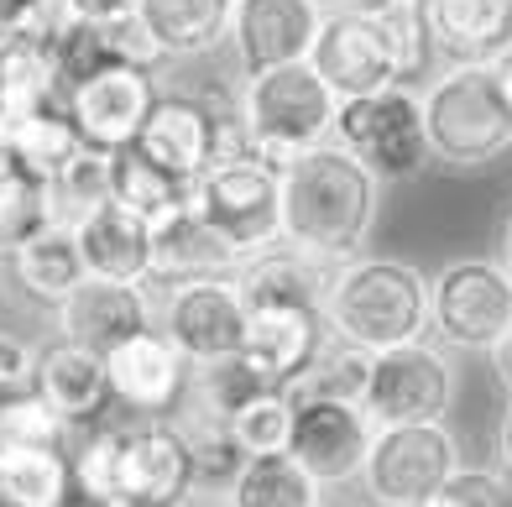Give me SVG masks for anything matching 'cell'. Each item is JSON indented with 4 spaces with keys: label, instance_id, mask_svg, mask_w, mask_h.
<instances>
[{
    "label": "cell",
    "instance_id": "6da1fadb",
    "mask_svg": "<svg viewBox=\"0 0 512 507\" xmlns=\"http://www.w3.org/2000/svg\"><path fill=\"white\" fill-rule=\"evenodd\" d=\"M382 204V178L340 142L309 147L283 163V241L314 262L340 267L366 251Z\"/></svg>",
    "mask_w": 512,
    "mask_h": 507
},
{
    "label": "cell",
    "instance_id": "7a4b0ae2",
    "mask_svg": "<svg viewBox=\"0 0 512 507\" xmlns=\"http://www.w3.org/2000/svg\"><path fill=\"white\" fill-rule=\"evenodd\" d=\"M324 325L330 335L361 345V351H392V345L429 335V278L398 257H351L330 272L324 293Z\"/></svg>",
    "mask_w": 512,
    "mask_h": 507
},
{
    "label": "cell",
    "instance_id": "3957f363",
    "mask_svg": "<svg viewBox=\"0 0 512 507\" xmlns=\"http://www.w3.org/2000/svg\"><path fill=\"white\" fill-rule=\"evenodd\" d=\"M424 136L429 157L445 168H486L512 152V110L492 63H450L424 89Z\"/></svg>",
    "mask_w": 512,
    "mask_h": 507
},
{
    "label": "cell",
    "instance_id": "277c9868",
    "mask_svg": "<svg viewBox=\"0 0 512 507\" xmlns=\"http://www.w3.org/2000/svg\"><path fill=\"white\" fill-rule=\"evenodd\" d=\"M241 126H246V147H256L272 163L335 142V110L340 95L319 79V68L304 63H277L262 74H246L241 84Z\"/></svg>",
    "mask_w": 512,
    "mask_h": 507
},
{
    "label": "cell",
    "instance_id": "5b68a950",
    "mask_svg": "<svg viewBox=\"0 0 512 507\" xmlns=\"http://www.w3.org/2000/svg\"><path fill=\"white\" fill-rule=\"evenodd\" d=\"M189 204L246 262L283 241V163H272L256 147H241L189 183Z\"/></svg>",
    "mask_w": 512,
    "mask_h": 507
},
{
    "label": "cell",
    "instance_id": "8992f818",
    "mask_svg": "<svg viewBox=\"0 0 512 507\" xmlns=\"http://www.w3.org/2000/svg\"><path fill=\"white\" fill-rule=\"evenodd\" d=\"M136 147L178 183H194L204 168L246 147L241 105H225L220 95H157L136 131Z\"/></svg>",
    "mask_w": 512,
    "mask_h": 507
},
{
    "label": "cell",
    "instance_id": "52a82bcc",
    "mask_svg": "<svg viewBox=\"0 0 512 507\" xmlns=\"http://www.w3.org/2000/svg\"><path fill=\"white\" fill-rule=\"evenodd\" d=\"M512 330V272L497 257H460L429 283V335L445 351L492 356Z\"/></svg>",
    "mask_w": 512,
    "mask_h": 507
},
{
    "label": "cell",
    "instance_id": "ba28073f",
    "mask_svg": "<svg viewBox=\"0 0 512 507\" xmlns=\"http://www.w3.org/2000/svg\"><path fill=\"white\" fill-rule=\"evenodd\" d=\"M335 142L361 157V163L387 178H413L429 163V136H424V95L413 84H387L371 95H351L335 110Z\"/></svg>",
    "mask_w": 512,
    "mask_h": 507
},
{
    "label": "cell",
    "instance_id": "9c48e42d",
    "mask_svg": "<svg viewBox=\"0 0 512 507\" xmlns=\"http://www.w3.org/2000/svg\"><path fill=\"white\" fill-rule=\"evenodd\" d=\"M465 466L460 440L445 419L382 424L361 466V487L377 507H429V497Z\"/></svg>",
    "mask_w": 512,
    "mask_h": 507
},
{
    "label": "cell",
    "instance_id": "30bf717a",
    "mask_svg": "<svg viewBox=\"0 0 512 507\" xmlns=\"http://www.w3.org/2000/svg\"><path fill=\"white\" fill-rule=\"evenodd\" d=\"M455 403V361L439 340H408L371 356V382L361 408L371 424H429L445 419Z\"/></svg>",
    "mask_w": 512,
    "mask_h": 507
},
{
    "label": "cell",
    "instance_id": "8fae6325",
    "mask_svg": "<svg viewBox=\"0 0 512 507\" xmlns=\"http://www.w3.org/2000/svg\"><path fill=\"white\" fill-rule=\"evenodd\" d=\"M309 63L340 100L371 95V89L403 84V58L392 48L382 16L371 6H330L319 21V37L309 48Z\"/></svg>",
    "mask_w": 512,
    "mask_h": 507
},
{
    "label": "cell",
    "instance_id": "7c38bea8",
    "mask_svg": "<svg viewBox=\"0 0 512 507\" xmlns=\"http://www.w3.org/2000/svg\"><path fill=\"white\" fill-rule=\"evenodd\" d=\"M246 319H251V309H246L236 278L173 283L168 298H162V335H168L194 366L241 356Z\"/></svg>",
    "mask_w": 512,
    "mask_h": 507
},
{
    "label": "cell",
    "instance_id": "4fadbf2b",
    "mask_svg": "<svg viewBox=\"0 0 512 507\" xmlns=\"http://www.w3.org/2000/svg\"><path fill=\"white\" fill-rule=\"evenodd\" d=\"M105 372H110L115 403L131 408L136 419H173L178 403L189 398L194 361L183 356L157 325H147V330H136L131 340L110 345Z\"/></svg>",
    "mask_w": 512,
    "mask_h": 507
},
{
    "label": "cell",
    "instance_id": "5bb4252c",
    "mask_svg": "<svg viewBox=\"0 0 512 507\" xmlns=\"http://www.w3.org/2000/svg\"><path fill=\"white\" fill-rule=\"evenodd\" d=\"M371 440H377V424H371V413L361 403L304 398L293 413L288 455L319 481V487H345V481H361Z\"/></svg>",
    "mask_w": 512,
    "mask_h": 507
},
{
    "label": "cell",
    "instance_id": "9a60e30c",
    "mask_svg": "<svg viewBox=\"0 0 512 507\" xmlns=\"http://www.w3.org/2000/svg\"><path fill=\"white\" fill-rule=\"evenodd\" d=\"M152 100H157L152 68H136V63H100L95 74L68 84V115H74L79 136L105 152H121L136 142Z\"/></svg>",
    "mask_w": 512,
    "mask_h": 507
},
{
    "label": "cell",
    "instance_id": "2e32d148",
    "mask_svg": "<svg viewBox=\"0 0 512 507\" xmlns=\"http://www.w3.org/2000/svg\"><path fill=\"white\" fill-rule=\"evenodd\" d=\"M194 487V455L173 419L121 424V507H183Z\"/></svg>",
    "mask_w": 512,
    "mask_h": 507
},
{
    "label": "cell",
    "instance_id": "e0dca14e",
    "mask_svg": "<svg viewBox=\"0 0 512 507\" xmlns=\"http://www.w3.org/2000/svg\"><path fill=\"white\" fill-rule=\"evenodd\" d=\"M324 11H330L324 0H236L230 48H236L246 74H262L277 63H304Z\"/></svg>",
    "mask_w": 512,
    "mask_h": 507
},
{
    "label": "cell",
    "instance_id": "ac0fdd59",
    "mask_svg": "<svg viewBox=\"0 0 512 507\" xmlns=\"http://www.w3.org/2000/svg\"><path fill=\"white\" fill-rule=\"evenodd\" d=\"M330 340L324 309H251L241 361L251 366L267 387H288L309 372V361L319 356V345Z\"/></svg>",
    "mask_w": 512,
    "mask_h": 507
},
{
    "label": "cell",
    "instance_id": "d6986e66",
    "mask_svg": "<svg viewBox=\"0 0 512 507\" xmlns=\"http://www.w3.org/2000/svg\"><path fill=\"white\" fill-rule=\"evenodd\" d=\"M152 325V298L147 283H115V278H84L74 293L58 304V335L79 340L89 351H110V345L131 340L136 330Z\"/></svg>",
    "mask_w": 512,
    "mask_h": 507
},
{
    "label": "cell",
    "instance_id": "ffe728a7",
    "mask_svg": "<svg viewBox=\"0 0 512 507\" xmlns=\"http://www.w3.org/2000/svg\"><path fill=\"white\" fill-rule=\"evenodd\" d=\"M37 393L48 398V408L68 429H89L100 424L115 393H110V372H105V356L89 351L79 340H53L37 351Z\"/></svg>",
    "mask_w": 512,
    "mask_h": 507
},
{
    "label": "cell",
    "instance_id": "44dd1931",
    "mask_svg": "<svg viewBox=\"0 0 512 507\" xmlns=\"http://www.w3.org/2000/svg\"><path fill=\"white\" fill-rule=\"evenodd\" d=\"M152 225V283H194V278H230L241 267V257L230 251L220 230H209L189 199L162 210Z\"/></svg>",
    "mask_w": 512,
    "mask_h": 507
},
{
    "label": "cell",
    "instance_id": "7402d4cb",
    "mask_svg": "<svg viewBox=\"0 0 512 507\" xmlns=\"http://www.w3.org/2000/svg\"><path fill=\"white\" fill-rule=\"evenodd\" d=\"M330 272L335 267L314 262L309 251L277 241L236 267V288L246 298V309H324Z\"/></svg>",
    "mask_w": 512,
    "mask_h": 507
},
{
    "label": "cell",
    "instance_id": "603a6c76",
    "mask_svg": "<svg viewBox=\"0 0 512 507\" xmlns=\"http://www.w3.org/2000/svg\"><path fill=\"white\" fill-rule=\"evenodd\" d=\"M79 230V251L89 278H115V283H152V225L126 210V204H100Z\"/></svg>",
    "mask_w": 512,
    "mask_h": 507
},
{
    "label": "cell",
    "instance_id": "cb8c5ba5",
    "mask_svg": "<svg viewBox=\"0 0 512 507\" xmlns=\"http://www.w3.org/2000/svg\"><path fill=\"white\" fill-rule=\"evenodd\" d=\"M429 32L450 63H492L512 48V0H429Z\"/></svg>",
    "mask_w": 512,
    "mask_h": 507
},
{
    "label": "cell",
    "instance_id": "d4e9b609",
    "mask_svg": "<svg viewBox=\"0 0 512 507\" xmlns=\"http://www.w3.org/2000/svg\"><path fill=\"white\" fill-rule=\"evenodd\" d=\"M162 58H204L230 42L236 0H136Z\"/></svg>",
    "mask_w": 512,
    "mask_h": 507
},
{
    "label": "cell",
    "instance_id": "484cf974",
    "mask_svg": "<svg viewBox=\"0 0 512 507\" xmlns=\"http://www.w3.org/2000/svg\"><path fill=\"white\" fill-rule=\"evenodd\" d=\"M11 267H16L21 288H27L32 298H42V304H53V309L89 278L84 251H79V230L58 225V220H42L27 241H16Z\"/></svg>",
    "mask_w": 512,
    "mask_h": 507
},
{
    "label": "cell",
    "instance_id": "4316f807",
    "mask_svg": "<svg viewBox=\"0 0 512 507\" xmlns=\"http://www.w3.org/2000/svg\"><path fill=\"white\" fill-rule=\"evenodd\" d=\"M74 497L68 445H0V507H68Z\"/></svg>",
    "mask_w": 512,
    "mask_h": 507
},
{
    "label": "cell",
    "instance_id": "83f0119b",
    "mask_svg": "<svg viewBox=\"0 0 512 507\" xmlns=\"http://www.w3.org/2000/svg\"><path fill=\"white\" fill-rule=\"evenodd\" d=\"M324 487L293 455H251L225 487V507H319Z\"/></svg>",
    "mask_w": 512,
    "mask_h": 507
},
{
    "label": "cell",
    "instance_id": "f1b7e54d",
    "mask_svg": "<svg viewBox=\"0 0 512 507\" xmlns=\"http://www.w3.org/2000/svg\"><path fill=\"white\" fill-rule=\"evenodd\" d=\"M100 204H110V152L84 142L58 173L42 178V210L58 225H79Z\"/></svg>",
    "mask_w": 512,
    "mask_h": 507
},
{
    "label": "cell",
    "instance_id": "f546056e",
    "mask_svg": "<svg viewBox=\"0 0 512 507\" xmlns=\"http://www.w3.org/2000/svg\"><path fill=\"white\" fill-rule=\"evenodd\" d=\"M58 84L63 74H58L53 53H42L21 37H0V126L21 121L32 110H48Z\"/></svg>",
    "mask_w": 512,
    "mask_h": 507
},
{
    "label": "cell",
    "instance_id": "4dcf8cb0",
    "mask_svg": "<svg viewBox=\"0 0 512 507\" xmlns=\"http://www.w3.org/2000/svg\"><path fill=\"white\" fill-rule=\"evenodd\" d=\"M0 142L11 147V157L21 168H27L32 178H48L58 173L68 157H74L84 147V136L74 126V115L48 105V110H32V115H21V121H6L0 126Z\"/></svg>",
    "mask_w": 512,
    "mask_h": 507
},
{
    "label": "cell",
    "instance_id": "1f68e13d",
    "mask_svg": "<svg viewBox=\"0 0 512 507\" xmlns=\"http://www.w3.org/2000/svg\"><path fill=\"white\" fill-rule=\"evenodd\" d=\"M173 424H178L183 445H189V455H194V481L199 487H230L236 471L246 466V455L236 445V434H230L225 413H209L204 403L183 398L178 413H173Z\"/></svg>",
    "mask_w": 512,
    "mask_h": 507
},
{
    "label": "cell",
    "instance_id": "d6a6232c",
    "mask_svg": "<svg viewBox=\"0 0 512 507\" xmlns=\"http://www.w3.org/2000/svg\"><path fill=\"white\" fill-rule=\"evenodd\" d=\"M110 199L136 210L142 220H157L162 210H173V204L189 199V183H178L173 173H162L142 147H121L110 152Z\"/></svg>",
    "mask_w": 512,
    "mask_h": 507
},
{
    "label": "cell",
    "instance_id": "836d02e7",
    "mask_svg": "<svg viewBox=\"0 0 512 507\" xmlns=\"http://www.w3.org/2000/svg\"><path fill=\"white\" fill-rule=\"evenodd\" d=\"M366 382H371V351L361 345L330 335L319 345V356L309 361V372L288 387L293 403L304 398H335V403H361L366 398Z\"/></svg>",
    "mask_w": 512,
    "mask_h": 507
},
{
    "label": "cell",
    "instance_id": "e575fe53",
    "mask_svg": "<svg viewBox=\"0 0 512 507\" xmlns=\"http://www.w3.org/2000/svg\"><path fill=\"white\" fill-rule=\"evenodd\" d=\"M293 413L298 403L283 393V387H262L251 393L236 413H230V434H236L241 455H288V440H293Z\"/></svg>",
    "mask_w": 512,
    "mask_h": 507
},
{
    "label": "cell",
    "instance_id": "d590c367",
    "mask_svg": "<svg viewBox=\"0 0 512 507\" xmlns=\"http://www.w3.org/2000/svg\"><path fill=\"white\" fill-rule=\"evenodd\" d=\"M74 460V492L79 502L121 507V424H89Z\"/></svg>",
    "mask_w": 512,
    "mask_h": 507
},
{
    "label": "cell",
    "instance_id": "8d00e7d4",
    "mask_svg": "<svg viewBox=\"0 0 512 507\" xmlns=\"http://www.w3.org/2000/svg\"><path fill=\"white\" fill-rule=\"evenodd\" d=\"M42 220H48V210H42V178H32L11 157V147L0 142V251L27 241Z\"/></svg>",
    "mask_w": 512,
    "mask_h": 507
},
{
    "label": "cell",
    "instance_id": "74e56055",
    "mask_svg": "<svg viewBox=\"0 0 512 507\" xmlns=\"http://www.w3.org/2000/svg\"><path fill=\"white\" fill-rule=\"evenodd\" d=\"M68 434L74 429L48 408V398L37 387L0 408V445H68Z\"/></svg>",
    "mask_w": 512,
    "mask_h": 507
},
{
    "label": "cell",
    "instance_id": "f35d334b",
    "mask_svg": "<svg viewBox=\"0 0 512 507\" xmlns=\"http://www.w3.org/2000/svg\"><path fill=\"white\" fill-rule=\"evenodd\" d=\"M429 507H512V476L502 466H460L429 497Z\"/></svg>",
    "mask_w": 512,
    "mask_h": 507
},
{
    "label": "cell",
    "instance_id": "ab89813d",
    "mask_svg": "<svg viewBox=\"0 0 512 507\" xmlns=\"http://www.w3.org/2000/svg\"><path fill=\"white\" fill-rule=\"evenodd\" d=\"M37 387V351L16 335H0V408Z\"/></svg>",
    "mask_w": 512,
    "mask_h": 507
},
{
    "label": "cell",
    "instance_id": "60d3db41",
    "mask_svg": "<svg viewBox=\"0 0 512 507\" xmlns=\"http://www.w3.org/2000/svg\"><path fill=\"white\" fill-rule=\"evenodd\" d=\"M492 366H497V377H502V387H507V393H512V330L502 335V345H497V351H492Z\"/></svg>",
    "mask_w": 512,
    "mask_h": 507
},
{
    "label": "cell",
    "instance_id": "b9f144b4",
    "mask_svg": "<svg viewBox=\"0 0 512 507\" xmlns=\"http://www.w3.org/2000/svg\"><path fill=\"white\" fill-rule=\"evenodd\" d=\"M497 455H502V471L512 476V403H507L502 424H497Z\"/></svg>",
    "mask_w": 512,
    "mask_h": 507
},
{
    "label": "cell",
    "instance_id": "7bdbcfd3",
    "mask_svg": "<svg viewBox=\"0 0 512 507\" xmlns=\"http://www.w3.org/2000/svg\"><path fill=\"white\" fill-rule=\"evenodd\" d=\"M492 74H497V89H502V105L512 110V48L502 58H492Z\"/></svg>",
    "mask_w": 512,
    "mask_h": 507
},
{
    "label": "cell",
    "instance_id": "ee69618b",
    "mask_svg": "<svg viewBox=\"0 0 512 507\" xmlns=\"http://www.w3.org/2000/svg\"><path fill=\"white\" fill-rule=\"evenodd\" d=\"M497 262L512 272V215H507V225H502V251H497Z\"/></svg>",
    "mask_w": 512,
    "mask_h": 507
},
{
    "label": "cell",
    "instance_id": "f6af8a7d",
    "mask_svg": "<svg viewBox=\"0 0 512 507\" xmlns=\"http://www.w3.org/2000/svg\"><path fill=\"white\" fill-rule=\"evenodd\" d=\"M324 6H366V0H324Z\"/></svg>",
    "mask_w": 512,
    "mask_h": 507
},
{
    "label": "cell",
    "instance_id": "bcb514c9",
    "mask_svg": "<svg viewBox=\"0 0 512 507\" xmlns=\"http://www.w3.org/2000/svg\"><path fill=\"white\" fill-rule=\"evenodd\" d=\"M68 507H95V502H79V497H74V502H68Z\"/></svg>",
    "mask_w": 512,
    "mask_h": 507
},
{
    "label": "cell",
    "instance_id": "7dc6e473",
    "mask_svg": "<svg viewBox=\"0 0 512 507\" xmlns=\"http://www.w3.org/2000/svg\"><path fill=\"white\" fill-rule=\"evenodd\" d=\"M319 507H324V502H319Z\"/></svg>",
    "mask_w": 512,
    "mask_h": 507
}]
</instances>
